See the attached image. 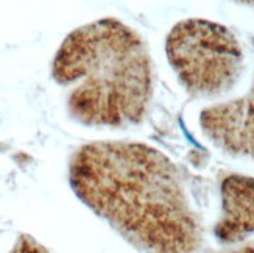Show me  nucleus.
<instances>
[{"label":"nucleus","mask_w":254,"mask_h":253,"mask_svg":"<svg viewBox=\"0 0 254 253\" xmlns=\"http://www.w3.org/2000/svg\"><path fill=\"white\" fill-rule=\"evenodd\" d=\"M165 52L181 84L198 97L229 91L244 69V52L234 33L206 19L178 22L169 33Z\"/></svg>","instance_id":"3"},{"label":"nucleus","mask_w":254,"mask_h":253,"mask_svg":"<svg viewBox=\"0 0 254 253\" xmlns=\"http://www.w3.org/2000/svg\"><path fill=\"white\" fill-rule=\"evenodd\" d=\"M226 253H254V244L253 246H245V247H240L237 250H231Z\"/></svg>","instance_id":"7"},{"label":"nucleus","mask_w":254,"mask_h":253,"mask_svg":"<svg viewBox=\"0 0 254 253\" xmlns=\"http://www.w3.org/2000/svg\"><path fill=\"white\" fill-rule=\"evenodd\" d=\"M69 181L84 205L143 253H195L201 244L181 173L158 149L89 142L73 153Z\"/></svg>","instance_id":"1"},{"label":"nucleus","mask_w":254,"mask_h":253,"mask_svg":"<svg viewBox=\"0 0 254 253\" xmlns=\"http://www.w3.org/2000/svg\"><path fill=\"white\" fill-rule=\"evenodd\" d=\"M53 79L69 89L67 108L87 127L140 124L153 95V66L137 33L98 19L69 33L53 60Z\"/></svg>","instance_id":"2"},{"label":"nucleus","mask_w":254,"mask_h":253,"mask_svg":"<svg viewBox=\"0 0 254 253\" xmlns=\"http://www.w3.org/2000/svg\"><path fill=\"white\" fill-rule=\"evenodd\" d=\"M9 253H50L46 247H42L39 243L30 236H20L16 246Z\"/></svg>","instance_id":"6"},{"label":"nucleus","mask_w":254,"mask_h":253,"mask_svg":"<svg viewBox=\"0 0 254 253\" xmlns=\"http://www.w3.org/2000/svg\"><path fill=\"white\" fill-rule=\"evenodd\" d=\"M222 216L215 225V236L223 244L240 243L254 235V178L233 173L223 178Z\"/></svg>","instance_id":"5"},{"label":"nucleus","mask_w":254,"mask_h":253,"mask_svg":"<svg viewBox=\"0 0 254 253\" xmlns=\"http://www.w3.org/2000/svg\"><path fill=\"white\" fill-rule=\"evenodd\" d=\"M200 125L220 150L254 160V84L244 97L203 109Z\"/></svg>","instance_id":"4"},{"label":"nucleus","mask_w":254,"mask_h":253,"mask_svg":"<svg viewBox=\"0 0 254 253\" xmlns=\"http://www.w3.org/2000/svg\"><path fill=\"white\" fill-rule=\"evenodd\" d=\"M242 2H254V0H242Z\"/></svg>","instance_id":"8"}]
</instances>
